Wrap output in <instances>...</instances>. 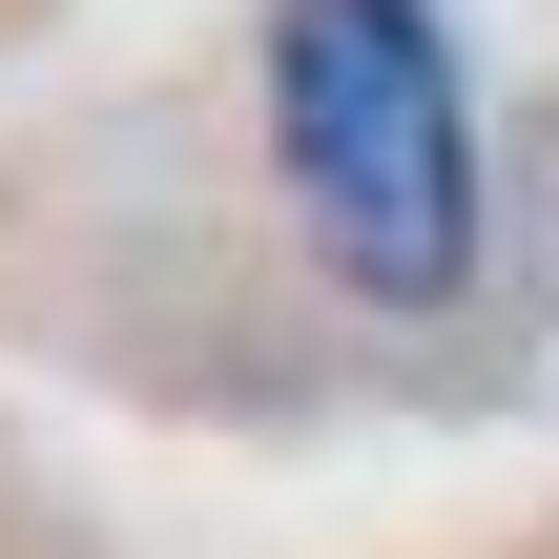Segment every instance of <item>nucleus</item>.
<instances>
[{"label":"nucleus","instance_id":"nucleus-1","mask_svg":"<svg viewBox=\"0 0 559 559\" xmlns=\"http://www.w3.org/2000/svg\"><path fill=\"white\" fill-rule=\"evenodd\" d=\"M270 145L353 290L436 311L477 270V104H456L436 0H270Z\"/></svg>","mask_w":559,"mask_h":559}]
</instances>
